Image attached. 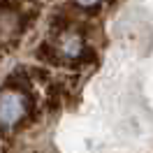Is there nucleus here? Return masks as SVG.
Returning <instances> with one entry per match:
<instances>
[{"instance_id":"7ed1b4c3","label":"nucleus","mask_w":153,"mask_h":153,"mask_svg":"<svg viewBox=\"0 0 153 153\" xmlns=\"http://www.w3.org/2000/svg\"><path fill=\"white\" fill-rule=\"evenodd\" d=\"M72 2H74L76 10H81V12H93V10H97L102 2H107V0H72Z\"/></svg>"},{"instance_id":"f03ea898","label":"nucleus","mask_w":153,"mask_h":153,"mask_svg":"<svg viewBox=\"0 0 153 153\" xmlns=\"http://www.w3.org/2000/svg\"><path fill=\"white\" fill-rule=\"evenodd\" d=\"M35 10L28 0H0V47H12L26 33Z\"/></svg>"},{"instance_id":"f257e3e1","label":"nucleus","mask_w":153,"mask_h":153,"mask_svg":"<svg viewBox=\"0 0 153 153\" xmlns=\"http://www.w3.org/2000/svg\"><path fill=\"white\" fill-rule=\"evenodd\" d=\"M37 111V100L33 93L19 88H0V132H14L16 128L26 125Z\"/></svg>"}]
</instances>
